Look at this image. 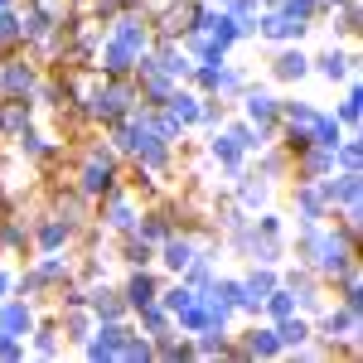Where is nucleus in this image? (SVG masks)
<instances>
[{
    "label": "nucleus",
    "mask_w": 363,
    "mask_h": 363,
    "mask_svg": "<svg viewBox=\"0 0 363 363\" xmlns=\"http://www.w3.org/2000/svg\"><path fill=\"white\" fill-rule=\"evenodd\" d=\"M34 10H39L44 20H54V25L68 20V0H34Z\"/></svg>",
    "instance_id": "1"
},
{
    "label": "nucleus",
    "mask_w": 363,
    "mask_h": 363,
    "mask_svg": "<svg viewBox=\"0 0 363 363\" xmlns=\"http://www.w3.org/2000/svg\"><path fill=\"white\" fill-rule=\"evenodd\" d=\"M0 121H5V126H20V121H25V112H20V107H5V112H0Z\"/></svg>",
    "instance_id": "2"
}]
</instances>
